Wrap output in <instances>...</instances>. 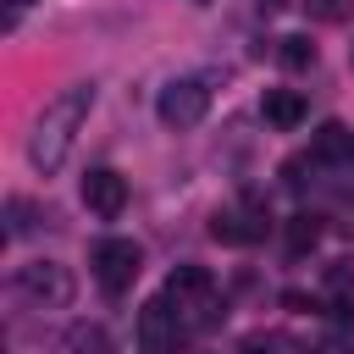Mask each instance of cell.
<instances>
[{
	"mask_svg": "<svg viewBox=\"0 0 354 354\" xmlns=\"http://www.w3.org/2000/svg\"><path fill=\"white\" fill-rule=\"evenodd\" d=\"M348 160H354V144H348Z\"/></svg>",
	"mask_w": 354,
	"mask_h": 354,
	"instance_id": "e0dca14e",
	"label": "cell"
},
{
	"mask_svg": "<svg viewBox=\"0 0 354 354\" xmlns=\"http://www.w3.org/2000/svg\"><path fill=\"white\" fill-rule=\"evenodd\" d=\"M348 144H354V133H348L343 122H326V127L315 133V155H321V160H337V155H348Z\"/></svg>",
	"mask_w": 354,
	"mask_h": 354,
	"instance_id": "4fadbf2b",
	"label": "cell"
},
{
	"mask_svg": "<svg viewBox=\"0 0 354 354\" xmlns=\"http://www.w3.org/2000/svg\"><path fill=\"white\" fill-rule=\"evenodd\" d=\"M277 61H282L288 72H304V66L315 61V44H310L304 33H288V39H277Z\"/></svg>",
	"mask_w": 354,
	"mask_h": 354,
	"instance_id": "7c38bea8",
	"label": "cell"
},
{
	"mask_svg": "<svg viewBox=\"0 0 354 354\" xmlns=\"http://www.w3.org/2000/svg\"><path fill=\"white\" fill-rule=\"evenodd\" d=\"M199 6H205V0H199Z\"/></svg>",
	"mask_w": 354,
	"mask_h": 354,
	"instance_id": "ac0fdd59",
	"label": "cell"
},
{
	"mask_svg": "<svg viewBox=\"0 0 354 354\" xmlns=\"http://www.w3.org/2000/svg\"><path fill=\"white\" fill-rule=\"evenodd\" d=\"M348 6H354V0H304V11H310L315 22H343Z\"/></svg>",
	"mask_w": 354,
	"mask_h": 354,
	"instance_id": "5bb4252c",
	"label": "cell"
},
{
	"mask_svg": "<svg viewBox=\"0 0 354 354\" xmlns=\"http://www.w3.org/2000/svg\"><path fill=\"white\" fill-rule=\"evenodd\" d=\"M88 266H94V282L116 299V293H127V288L138 282V271H144V249H138L133 238H100Z\"/></svg>",
	"mask_w": 354,
	"mask_h": 354,
	"instance_id": "7a4b0ae2",
	"label": "cell"
},
{
	"mask_svg": "<svg viewBox=\"0 0 354 354\" xmlns=\"http://www.w3.org/2000/svg\"><path fill=\"white\" fill-rule=\"evenodd\" d=\"M83 205L100 216V221H116L122 210H127V177L116 171V166H94V171H83Z\"/></svg>",
	"mask_w": 354,
	"mask_h": 354,
	"instance_id": "5b68a950",
	"label": "cell"
},
{
	"mask_svg": "<svg viewBox=\"0 0 354 354\" xmlns=\"http://www.w3.org/2000/svg\"><path fill=\"white\" fill-rule=\"evenodd\" d=\"M6 6H11V17H6V28H11V22H17V17H22L28 6H33V0H6Z\"/></svg>",
	"mask_w": 354,
	"mask_h": 354,
	"instance_id": "2e32d148",
	"label": "cell"
},
{
	"mask_svg": "<svg viewBox=\"0 0 354 354\" xmlns=\"http://www.w3.org/2000/svg\"><path fill=\"white\" fill-rule=\"evenodd\" d=\"M94 111V83H72V88H61L39 116H33V133H28V160L50 177V171H61L66 166V155H72V138H77V127H83V116Z\"/></svg>",
	"mask_w": 354,
	"mask_h": 354,
	"instance_id": "6da1fadb",
	"label": "cell"
},
{
	"mask_svg": "<svg viewBox=\"0 0 354 354\" xmlns=\"http://www.w3.org/2000/svg\"><path fill=\"white\" fill-rule=\"evenodd\" d=\"M260 232H266L260 216H243V210H216V216H210V238H216V243H249V238H260Z\"/></svg>",
	"mask_w": 354,
	"mask_h": 354,
	"instance_id": "ba28073f",
	"label": "cell"
},
{
	"mask_svg": "<svg viewBox=\"0 0 354 354\" xmlns=\"http://www.w3.org/2000/svg\"><path fill=\"white\" fill-rule=\"evenodd\" d=\"M260 116H266L277 133H293V127L310 116V105H304V94H299V88H266V100H260Z\"/></svg>",
	"mask_w": 354,
	"mask_h": 354,
	"instance_id": "52a82bcc",
	"label": "cell"
},
{
	"mask_svg": "<svg viewBox=\"0 0 354 354\" xmlns=\"http://www.w3.org/2000/svg\"><path fill=\"white\" fill-rule=\"evenodd\" d=\"M315 243H321V216H310V210L288 216V249L304 254V249H315Z\"/></svg>",
	"mask_w": 354,
	"mask_h": 354,
	"instance_id": "8fae6325",
	"label": "cell"
},
{
	"mask_svg": "<svg viewBox=\"0 0 354 354\" xmlns=\"http://www.w3.org/2000/svg\"><path fill=\"white\" fill-rule=\"evenodd\" d=\"M17 293L33 299V304H44V310H61V304H72L77 282H72L66 266H55V260H33V266L17 271Z\"/></svg>",
	"mask_w": 354,
	"mask_h": 354,
	"instance_id": "277c9868",
	"label": "cell"
},
{
	"mask_svg": "<svg viewBox=\"0 0 354 354\" xmlns=\"http://www.w3.org/2000/svg\"><path fill=\"white\" fill-rule=\"evenodd\" d=\"M205 111H210V83H205V77H177V83H166L160 100H155V116H160L166 127H199Z\"/></svg>",
	"mask_w": 354,
	"mask_h": 354,
	"instance_id": "3957f363",
	"label": "cell"
},
{
	"mask_svg": "<svg viewBox=\"0 0 354 354\" xmlns=\"http://www.w3.org/2000/svg\"><path fill=\"white\" fill-rule=\"evenodd\" d=\"M282 6H288V0H254V11H266V17H277Z\"/></svg>",
	"mask_w": 354,
	"mask_h": 354,
	"instance_id": "9a60e30c",
	"label": "cell"
},
{
	"mask_svg": "<svg viewBox=\"0 0 354 354\" xmlns=\"http://www.w3.org/2000/svg\"><path fill=\"white\" fill-rule=\"evenodd\" d=\"M66 348L72 354H116V343H111V332L100 321H72L66 326Z\"/></svg>",
	"mask_w": 354,
	"mask_h": 354,
	"instance_id": "9c48e42d",
	"label": "cell"
},
{
	"mask_svg": "<svg viewBox=\"0 0 354 354\" xmlns=\"http://www.w3.org/2000/svg\"><path fill=\"white\" fill-rule=\"evenodd\" d=\"M138 348L144 354H171L177 348V310H171V293L149 299L144 315H138Z\"/></svg>",
	"mask_w": 354,
	"mask_h": 354,
	"instance_id": "8992f818",
	"label": "cell"
},
{
	"mask_svg": "<svg viewBox=\"0 0 354 354\" xmlns=\"http://www.w3.org/2000/svg\"><path fill=\"white\" fill-rule=\"evenodd\" d=\"M166 293L171 299H199V293H210V271L205 266H177L166 277Z\"/></svg>",
	"mask_w": 354,
	"mask_h": 354,
	"instance_id": "30bf717a",
	"label": "cell"
}]
</instances>
